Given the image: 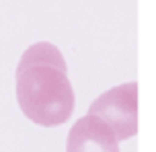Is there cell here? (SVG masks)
I'll return each instance as SVG.
<instances>
[{
    "mask_svg": "<svg viewBox=\"0 0 156 152\" xmlns=\"http://www.w3.org/2000/svg\"><path fill=\"white\" fill-rule=\"evenodd\" d=\"M16 101L37 125H62L74 113V88L68 66L54 43H33L16 66Z\"/></svg>",
    "mask_w": 156,
    "mask_h": 152,
    "instance_id": "6da1fadb",
    "label": "cell"
},
{
    "mask_svg": "<svg viewBox=\"0 0 156 152\" xmlns=\"http://www.w3.org/2000/svg\"><path fill=\"white\" fill-rule=\"evenodd\" d=\"M90 117L109 125L115 140H129L138 134V84L125 82L103 93L88 109Z\"/></svg>",
    "mask_w": 156,
    "mask_h": 152,
    "instance_id": "7a4b0ae2",
    "label": "cell"
},
{
    "mask_svg": "<svg viewBox=\"0 0 156 152\" xmlns=\"http://www.w3.org/2000/svg\"><path fill=\"white\" fill-rule=\"evenodd\" d=\"M66 152H119V142L109 125H105L97 117L86 115L72 125Z\"/></svg>",
    "mask_w": 156,
    "mask_h": 152,
    "instance_id": "3957f363",
    "label": "cell"
}]
</instances>
